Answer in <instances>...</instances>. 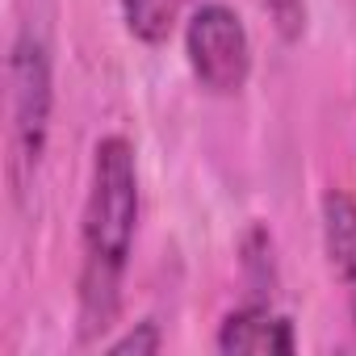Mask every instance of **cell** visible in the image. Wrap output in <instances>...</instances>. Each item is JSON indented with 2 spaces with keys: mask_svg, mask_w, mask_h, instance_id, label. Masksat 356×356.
<instances>
[{
  "mask_svg": "<svg viewBox=\"0 0 356 356\" xmlns=\"http://www.w3.org/2000/svg\"><path fill=\"white\" fill-rule=\"evenodd\" d=\"M185 59L206 92L214 97L243 92L252 76V34L243 17L222 0L197 5L185 22Z\"/></svg>",
  "mask_w": 356,
  "mask_h": 356,
  "instance_id": "obj_3",
  "label": "cell"
},
{
  "mask_svg": "<svg viewBox=\"0 0 356 356\" xmlns=\"http://www.w3.org/2000/svg\"><path fill=\"white\" fill-rule=\"evenodd\" d=\"M9 181L13 193H26L42 163L51 138V109H55V72L51 47L38 30H17L9 47Z\"/></svg>",
  "mask_w": 356,
  "mask_h": 356,
  "instance_id": "obj_2",
  "label": "cell"
},
{
  "mask_svg": "<svg viewBox=\"0 0 356 356\" xmlns=\"http://www.w3.org/2000/svg\"><path fill=\"white\" fill-rule=\"evenodd\" d=\"M218 352L235 356V352H256V356H289L298 352V335L293 323L285 314H277L268 302H248L239 310H231L218 323Z\"/></svg>",
  "mask_w": 356,
  "mask_h": 356,
  "instance_id": "obj_4",
  "label": "cell"
},
{
  "mask_svg": "<svg viewBox=\"0 0 356 356\" xmlns=\"http://www.w3.org/2000/svg\"><path fill=\"white\" fill-rule=\"evenodd\" d=\"M118 5H122V22H126L130 38H138L147 47L168 42L176 17H181V0H118Z\"/></svg>",
  "mask_w": 356,
  "mask_h": 356,
  "instance_id": "obj_6",
  "label": "cell"
},
{
  "mask_svg": "<svg viewBox=\"0 0 356 356\" xmlns=\"http://www.w3.org/2000/svg\"><path fill=\"white\" fill-rule=\"evenodd\" d=\"M268 22L277 26V34L285 42H293L302 30H306V0H260Z\"/></svg>",
  "mask_w": 356,
  "mask_h": 356,
  "instance_id": "obj_8",
  "label": "cell"
},
{
  "mask_svg": "<svg viewBox=\"0 0 356 356\" xmlns=\"http://www.w3.org/2000/svg\"><path fill=\"white\" fill-rule=\"evenodd\" d=\"M323 248H327L331 273L343 285V298L356 323V202L343 189L323 193Z\"/></svg>",
  "mask_w": 356,
  "mask_h": 356,
  "instance_id": "obj_5",
  "label": "cell"
},
{
  "mask_svg": "<svg viewBox=\"0 0 356 356\" xmlns=\"http://www.w3.org/2000/svg\"><path fill=\"white\" fill-rule=\"evenodd\" d=\"M159 348H163V331H159V323H151V318L126 327L122 335H113V339L105 343V352H113V356H155Z\"/></svg>",
  "mask_w": 356,
  "mask_h": 356,
  "instance_id": "obj_7",
  "label": "cell"
},
{
  "mask_svg": "<svg viewBox=\"0 0 356 356\" xmlns=\"http://www.w3.org/2000/svg\"><path fill=\"white\" fill-rule=\"evenodd\" d=\"M138 231V159L130 138L105 134L92 147L88 193L80 210V339L113 327L122 281Z\"/></svg>",
  "mask_w": 356,
  "mask_h": 356,
  "instance_id": "obj_1",
  "label": "cell"
}]
</instances>
